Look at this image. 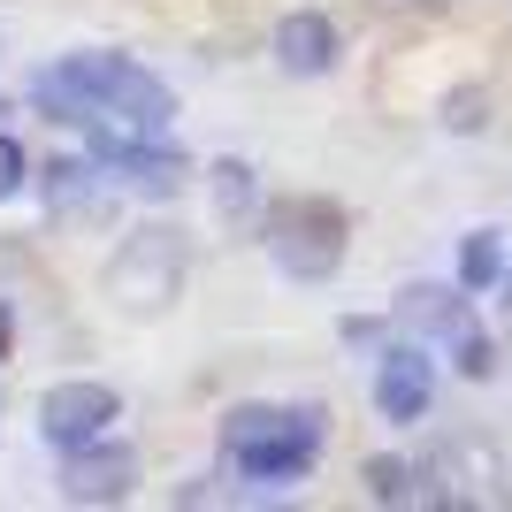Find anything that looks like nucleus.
I'll list each match as a JSON object with an SVG mask.
<instances>
[{
  "instance_id": "nucleus-3",
  "label": "nucleus",
  "mask_w": 512,
  "mask_h": 512,
  "mask_svg": "<svg viewBox=\"0 0 512 512\" xmlns=\"http://www.w3.org/2000/svg\"><path fill=\"white\" fill-rule=\"evenodd\" d=\"M344 245H352V222L329 199H283L268 214V260L299 283H329L344 268Z\"/></svg>"
},
{
  "instance_id": "nucleus-8",
  "label": "nucleus",
  "mask_w": 512,
  "mask_h": 512,
  "mask_svg": "<svg viewBox=\"0 0 512 512\" xmlns=\"http://www.w3.org/2000/svg\"><path fill=\"white\" fill-rule=\"evenodd\" d=\"M474 291L467 283H406L398 291V329H413V337H436V344H451L459 329L474 321Z\"/></svg>"
},
{
  "instance_id": "nucleus-13",
  "label": "nucleus",
  "mask_w": 512,
  "mask_h": 512,
  "mask_svg": "<svg viewBox=\"0 0 512 512\" xmlns=\"http://www.w3.org/2000/svg\"><path fill=\"white\" fill-rule=\"evenodd\" d=\"M214 207L253 214V169H245V161H222V169H214Z\"/></svg>"
},
{
  "instance_id": "nucleus-2",
  "label": "nucleus",
  "mask_w": 512,
  "mask_h": 512,
  "mask_svg": "<svg viewBox=\"0 0 512 512\" xmlns=\"http://www.w3.org/2000/svg\"><path fill=\"white\" fill-rule=\"evenodd\" d=\"M321 436H329V413L321 406H237V413H222V459L245 482H260V490L306 482L321 459Z\"/></svg>"
},
{
  "instance_id": "nucleus-12",
  "label": "nucleus",
  "mask_w": 512,
  "mask_h": 512,
  "mask_svg": "<svg viewBox=\"0 0 512 512\" xmlns=\"http://www.w3.org/2000/svg\"><path fill=\"white\" fill-rule=\"evenodd\" d=\"M444 352H451V367H459L467 383H482V375H490V367H497V344L482 337V321H467V329H459V337H451Z\"/></svg>"
},
{
  "instance_id": "nucleus-7",
  "label": "nucleus",
  "mask_w": 512,
  "mask_h": 512,
  "mask_svg": "<svg viewBox=\"0 0 512 512\" xmlns=\"http://www.w3.org/2000/svg\"><path fill=\"white\" fill-rule=\"evenodd\" d=\"M428 406H436V360L421 344H390L375 360V413L383 421H421Z\"/></svg>"
},
{
  "instance_id": "nucleus-14",
  "label": "nucleus",
  "mask_w": 512,
  "mask_h": 512,
  "mask_svg": "<svg viewBox=\"0 0 512 512\" xmlns=\"http://www.w3.org/2000/svg\"><path fill=\"white\" fill-rule=\"evenodd\" d=\"M367 490L383 497V505H406V497H421V490H413V467H406V459H367Z\"/></svg>"
},
{
  "instance_id": "nucleus-18",
  "label": "nucleus",
  "mask_w": 512,
  "mask_h": 512,
  "mask_svg": "<svg viewBox=\"0 0 512 512\" xmlns=\"http://www.w3.org/2000/svg\"><path fill=\"white\" fill-rule=\"evenodd\" d=\"M0 352H8V314H0Z\"/></svg>"
},
{
  "instance_id": "nucleus-11",
  "label": "nucleus",
  "mask_w": 512,
  "mask_h": 512,
  "mask_svg": "<svg viewBox=\"0 0 512 512\" xmlns=\"http://www.w3.org/2000/svg\"><path fill=\"white\" fill-rule=\"evenodd\" d=\"M505 237L497 230H467L459 237V283H467V291H497V283H505Z\"/></svg>"
},
{
  "instance_id": "nucleus-15",
  "label": "nucleus",
  "mask_w": 512,
  "mask_h": 512,
  "mask_svg": "<svg viewBox=\"0 0 512 512\" xmlns=\"http://www.w3.org/2000/svg\"><path fill=\"white\" fill-rule=\"evenodd\" d=\"M482 123H490V92H482V85L444 92V130H482Z\"/></svg>"
},
{
  "instance_id": "nucleus-5",
  "label": "nucleus",
  "mask_w": 512,
  "mask_h": 512,
  "mask_svg": "<svg viewBox=\"0 0 512 512\" xmlns=\"http://www.w3.org/2000/svg\"><path fill=\"white\" fill-rule=\"evenodd\" d=\"M115 421H123V398H115V383H92V375H77V383H54V390L39 398V436H46L54 451L100 444Z\"/></svg>"
},
{
  "instance_id": "nucleus-9",
  "label": "nucleus",
  "mask_w": 512,
  "mask_h": 512,
  "mask_svg": "<svg viewBox=\"0 0 512 512\" xmlns=\"http://www.w3.org/2000/svg\"><path fill=\"white\" fill-rule=\"evenodd\" d=\"M276 69L283 77H329L337 69V23L299 8V16L276 23Z\"/></svg>"
},
{
  "instance_id": "nucleus-6",
  "label": "nucleus",
  "mask_w": 512,
  "mask_h": 512,
  "mask_svg": "<svg viewBox=\"0 0 512 512\" xmlns=\"http://www.w3.org/2000/svg\"><path fill=\"white\" fill-rule=\"evenodd\" d=\"M130 482H138V459H130V444H115V436L62 451V497L69 505H123Z\"/></svg>"
},
{
  "instance_id": "nucleus-10",
  "label": "nucleus",
  "mask_w": 512,
  "mask_h": 512,
  "mask_svg": "<svg viewBox=\"0 0 512 512\" xmlns=\"http://www.w3.org/2000/svg\"><path fill=\"white\" fill-rule=\"evenodd\" d=\"M39 199L54 214L100 207V161H92V153H62V161H46V169H39Z\"/></svg>"
},
{
  "instance_id": "nucleus-4",
  "label": "nucleus",
  "mask_w": 512,
  "mask_h": 512,
  "mask_svg": "<svg viewBox=\"0 0 512 512\" xmlns=\"http://www.w3.org/2000/svg\"><path fill=\"white\" fill-rule=\"evenodd\" d=\"M184 276H192L184 230L153 222V230H130V245L115 253V268H107V291H115V299H123L130 314H153V306H176Z\"/></svg>"
},
{
  "instance_id": "nucleus-17",
  "label": "nucleus",
  "mask_w": 512,
  "mask_h": 512,
  "mask_svg": "<svg viewBox=\"0 0 512 512\" xmlns=\"http://www.w3.org/2000/svg\"><path fill=\"white\" fill-rule=\"evenodd\" d=\"M497 291H505V306H512V260H505V283H497Z\"/></svg>"
},
{
  "instance_id": "nucleus-1",
  "label": "nucleus",
  "mask_w": 512,
  "mask_h": 512,
  "mask_svg": "<svg viewBox=\"0 0 512 512\" xmlns=\"http://www.w3.org/2000/svg\"><path fill=\"white\" fill-rule=\"evenodd\" d=\"M31 107L69 123V130L115 123L130 138H161L176 123V92L153 69H138L130 54H62L54 69L31 77Z\"/></svg>"
},
{
  "instance_id": "nucleus-16",
  "label": "nucleus",
  "mask_w": 512,
  "mask_h": 512,
  "mask_svg": "<svg viewBox=\"0 0 512 512\" xmlns=\"http://www.w3.org/2000/svg\"><path fill=\"white\" fill-rule=\"evenodd\" d=\"M23 176H31L23 146H16V138H0V199H16V192H23Z\"/></svg>"
}]
</instances>
